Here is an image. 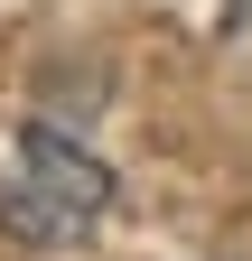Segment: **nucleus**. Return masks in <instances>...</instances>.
I'll list each match as a JSON object with an SVG mask.
<instances>
[{"instance_id":"f257e3e1","label":"nucleus","mask_w":252,"mask_h":261,"mask_svg":"<svg viewBox=\"0 0 252 261\" xmlns=\"http://www.w3.org/2000/svg\"><path fill=\"white\" fill-rule=\"evenodd\" d=\"M103 215H112V168H103L93 149L56 140V130L10 140V159H0V233H10V243L66 252V243H84Z\"/></svg>"}]
</instances>
